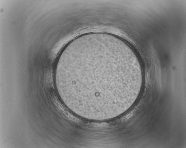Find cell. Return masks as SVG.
Instances as JSON below:
<instances>
[{
    "mask_svg": "<svg viewBox=\"0 0 186 148\" xmlns=\"http://www.w3.org/2000/svg\"><path fill=\"white\" fill-rule=\"evenodd\" d=\"M59 65L66 103L82 117L106 120L117 117L134 103L142 83L140 63L113 43L95 42L77 48Z\"/></svg>",
    "mask_w": 186,
    "mask_h": 148,
    "instance_id": "obj_1",
    "label": "cell"
},
{
    "mask_svg": "<svg viewBox=\"0 0 186 148\" xmlns=\"http://www.w3.org/2000/svg\"><path fill=\"white\" fill-rule=\"evenodd\" d=\"M93 34H95V33H93ZM97 34H98V33H97ZM102 34H106V33H102ZM88 35H89V34H88ZM84 36H85V35H84Z\"/></svg>",
    "mask_w": 186,
    "mask_h": 148,
    "instance_id": "obj_2",
    "label": "cell"
}]
</instances>
